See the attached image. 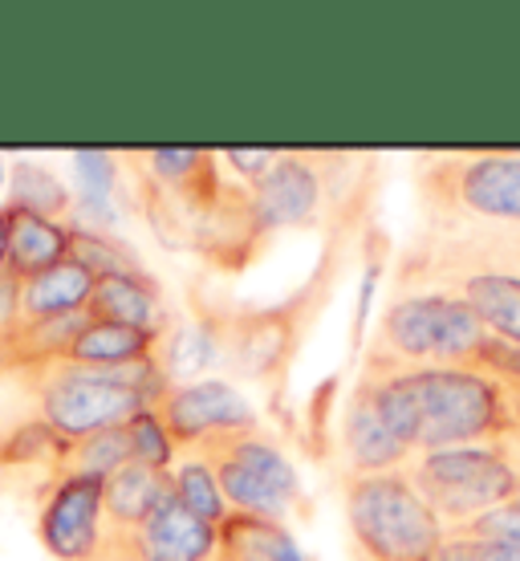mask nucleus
Returning a JSON list of instances; mask_svg holds the SVG:
<instances>
[{"label":"nucleus","instance_id":"obj_6","mask_svg":"<svg viewBox=\"0 0 520 561\" xmlns=\"http://www.w3.org/2000/svg\"><path fill=\"white\" fill-rule=\"evenodd\" d=\"M342 508L354 561H423L448 537L407 468L342 477Z\"/></svg>","mask_w":520,"mask_h":561},{"label":"nucleus","instance_id":"obj_9","mask_svg":"<svg viewBox=\"0 0 520 561\" xmlns=\"http://www.w3.org/2000/svg\"><path fill=\"white\" fill-rule=\"evenodd\" d=\"M94 561H216V525L192 517L171 492L167 505L155 508L142 525H106Z\"/></svg>","mask_w":520,"mask_h":561},{"label":"nucleus","instance_id":"obj_26","mask_svg":"<svg viewBox=\"0 0 520 561\" xmlns=\"http://www.w3.org/2000/svg\"><path fill=\"white\" fill-rule=\"evenodd\" d=\"M9 280V204L0 208V285Z\"/></svg>","mask_w":520,"mask_h":561},{"label":"nucleus","instance_id":"obj_18","mask_svg":"<svg viewBox=\"0 0 520 561\" xmlns=\"http://www.w3.org/2000/svg\"><path fill=\"white\" fill-rule=\"evenodd\" d=\"M171 492H175V501H180L192 517L208 520L220 529V520L228 517V501L224 492H220V480L216 472L208 468V460H199V456H187L171 468Z\"/></svg>","mask_w":520,"mask_h":561},{"label":"nucleus","instance_id":"obj_14","mask_svg":"<svg viewBox=\"0 0 520 561\" xmlns=\"http://www.w3.org/2000/svg\"><path fill=\"white\" fill-rule=\"evenodd\" d=\"M163 337L167 334H151V330H135V325L85 322L61 363L85 366V370H127L139 363H159Z\"/></svg>","mask_w":520,"mask_h":561},{"label":"nucleus","instance_id":"obj_21","mask_svg":"<svg viewBox=\"0 0 520 561\" xmlns=\"http://www.w3.org/2000/svg\"><path fill=\"white\" fill-rule=\"evenodd\" d=\"M66 472H82V477H114L118 468L130 463V439H127V423L123 427H106V432L90 435L82 444H73L66 451Z\"/></svg>","mask_w":520,"mask_h":561},{"label":"nucleus","instance_id":"obj_24","mask_svg":"<svg viewBox=\"0 0 520 561\" xmlns=\"http://www.w3.org/2000/svg\"><path fill=\"white\" fill-rule=\"evenodd\" d=\"M66 451L70 448H66L42 420H33V423H25V427H16V432L0 444V463H28V460H49V456L66 460Z\"/></svg>","mask_w":520,"mask_h":561},{"label":"nucleus","instance_id":"obj_4","mask_svg":"<svg viewBox=\"0 0 520 561\" xmlns=\"http://www.w3.org/2000/svg\"><path fill=\"white\" fill-rule=\"evenodd\" d=\"M411 187L419 225L520 232V151H423Z\"/></svg>","mask_w":520,"mask_h":561},{"label":"nucleus","instance_id":"obj_7","mask_svg":"<svg viewBox=\"0 0 520 561\" xmlns=\"http://www.w3.org/2000/svg\"><path fill=\"white\" fill-rule=\"evenodd\" d=\"M192 456L208 460V468L216 472L228 513H249V517H268L289 525V517H297L305 508V489H301L293 460L285 456L281 444L261 423L220 435Z\"/></svg>","mask_w":520,"mask_h":561},{"label":"nucleus","instance_id":"obj_5","mask_svg":"<svg viewBox=\"0 0 520 561\" xmlns=\"http://www.w3.org/2000/svg\"><path fill=\"white\" fill-rule=\"evenodd\" d=\"M37 394V420L49 432L73 448L106 427H123L139 411L155 408L159 394L167 391L171 379L159 363H139L127 370H85L73 363H54L28 375Z\"/></svg>","mask_w":520,"mask_h":561},{"label":"nucleus","instance_id":"obj_1","mask_svg":"<svg viewBox=\"0 0 520 561\" xmlns=\"http://www.w3.org/2000/svg\"><path fill=\"white\" fill-rule=\"evenodd\" d=\"M362 387L411 451L520 444V382L476 366H394L358 358Z\"/></svg>","mask_w":520,"mask_h":561},{"label":"nucleus","instance_id":"obj_11","mask_svg":"<svg viewBox=\"0 0 520 561\" xmlns=\"http://www.w3.org/2000/svg\"><path fill=\"white\" fill-rule=\"evenodd\" d=\"M338 448L346 460L342 477H370V472H394L407 468L411 451L391 435V427L382 423L374 399L354 382L346 394V408L338 420Z\"/></svg>","mask_w":520,"mask_h":561},{"label":"nucleus","instance_id":"obj_19","mask_svg":"<svg viewBox=\"0 0 520 561\" xmlns=\"http://www.w3.org/2000/svg\"><path fill=\"white\" fill-rule=\"evenodd\" d=\"M70 261H78L82 268H90V273H94V280H99V277H118V273H147V268L139 265V256L130 253L118 237H111L106 228L99 232V228L73 225Z\"/></svg>","mask_w":520,"mask_h":561},{"label":"nucleus","instance_id":"obj_2","mask_svg":"<svg viewBox=\"0 0 520 561\" xmlns=\"http://www.w3.org/2000/svg\"><path fill=\"white\" fill-rule=\"evenodd\" d=\"M370 199H374V180L362 168L325 225V249L317 256V265L293 294L277 297V301H211V297H204L216 325H220V363L236 379L265 387L268 403L285 399L297 354L310 342L317 318L338 294L342 268H346L350 244L362 237Z\"/></svg>","mask_w":520,"mask_h":561},{"label":"nucleus","instance_id":"obj_12","mask_svg":"<svg viewBox=\"0 0 520 561\" xmlns=\"http://www.w3.org/2000/svg\"><path fill=\"white\" fill-rule=\"evenodd\" d=\"M90 322H114L151 330V334H171L167 330V301L163 289L147 273H118V277H99L94 294L85 306Z\"/></svg>","mask_w":520,"mask_h":561},{"label":"nucleus","instance_id":"obj_17","mask_svg":"<svg viewBox=\"0 0 520 561\" xmlns=\"http://www.w3.org/2000/svg\"><path fill=\"white\" fill-rule=\"evenodd\" d=\"M171 501V472H155L147 463L130 460L118 468L114 477L102 480V505H106V525L114 529H130L142 525L155 508Z\"/></svg>","mask_w":520,"mask_h":561},{"label":"nucleus","instance_id":"obj_23","mask_svg":"<svg viewBox=\"0 0 520 561\" xmlns=\"http://www.w3.org/2000/svg\"><path fill=\"white\" fill-rule=\"evenodd\" d=\"M423 561H520V549L505 546V541H493V537L448 529V537Z\"/></svg>","mask_w":520,"mask_h":561},{"label":"nucleus","instance_id":"obj_25","mask_svg":"<svg viewBox=\"0 0 520 561\" xmlns=\"http://www.w3.org/2000/svg\"><path fill=\"white\" fill-rule=\"evenodd\" d=\"M277 154L281 151H273V147H265V151H256V147H228V151H220V163H224V171H232L240 183H256L273 163H277Z\"/></svg>","mask_w":520,"mask_h":561},{"label":"nucleus","instance_id":"obj_27","mask_svg":"<svg viewBox=\"0 0 520 561\" xmlns=\"http://www.w3.org/2000/svg\"><path fill=\"white\" fill-rule=\"evenodd\" d=\"M0 175H4V159H0Z\"/></svg>","mask_w":520,"mask_h":561},{"label":"nucleus","instance_id":"obj_3","mask_svg":"<svg viewBox=\"0 0 520 561\" xmlns=\"http://www.w3.org/2000/svg\"><path fill=\"white\" fill-rule=\"evenodd\" d=\"M391 285L460 297L493 334L520 346V232L419 225L394 256Z\"/></svg>","mask_w":520,"mask_h":561},{"label":"nucleus","instance_id":"obj_22","mask_svg":"<svg viewBox=\"0 0 520 561\" xmlns=\"http://www.w3.org/2000/svg\"><path fill=\"white\" fill-rule=\"evenodd\" d=\"M127 439H130V460L135 463H147V468H155V472H171L175 468V456L180 448L171 444L167 427L159 420L155 408L139 411L135 420H127Z\"/></svg>","mask_w":520,"mask_h":561},{"label":"nucleus","instance_id":"obj_20","mask_svg":"<svg viewBox=\"0 0 520 561\" xmlns=\"http://www.w3.org/2000/svg\"><path fill=\"white\" fill-rule=\"evenodd\" d=\"M13 208H25V211H37V216H49V220H61V216H70L73 199L49 168H42V163H16L13 168Z\"/></svg>","mask_w":520,"mask_h":561},{"label":"nucleus","instance_id":"obj_16","mask_svg":"<svg viewBox=\"0 0 520 561\" xmlns=\"http://www.w3.org/2000/svg\"><path fill=\"white\" fill-rule=\"evenodd\" d=\"M216 561H313L285 520L228 513L216 529Z\"/></svg>","mask_w":520,"mask_h":561},{"label":"nucleus","instance_id":"obj_13","mask_svg":"<svg viewBox=\"0 0 520 561\" xmlns=\"http://www.w3.org/2000/svg\"><path fill=\"white\" fill-rule=\"evenodd\" d=\"M70 237L73 225L66 220H49V216L9 204V280L21 285L70 261Z\"/></svg>","mask_w":520,"mask_h":561},{"label":"nucleus","instance_id":"obj_15","mask_svg":"<svg viewBox=\"0 0 520 561\" xmlns=\"http://www.w3.org/2000/svg\"><path fill=\"white\" fill-rule=\"evenodd\" d=\"M90 294H94V273L78 261H61L49 273H37L16 285V318L21 322L73 318V313H85Z\"/></svg>","mask_w":520,"mask_h":561},{"label":"nucleus","instance_id":"obj_10","mask_svg":"<svg viewBox=\"0 0 520 561\" xmlns=\"http://www.w3.org/2000/svg\"><path fill=\"white\" fill-rule=\"evenodd\" d=\"M42 546L57 561H94L102 534H106V505H102V480L82 472H61L54 492L45 496L37 517Z\"/></svg>","mask_w":520,"mask_h":561},{"label":"nucleus","instance_id":"obj_8","mask_svg":"<svg viewBox=\"0 0 520 561\" xmlns=\"http://www.w3.org/2000/svg\"><path fill=\"white\" fill-rule=\"evenodd\" d=\"M159 420L167 427L171 444L180 451H199L204 444L232 435L240 427L261 423L256 408L228 379H192V382H171L159 394Z\"/></svg>","mask_w":520,"mask_h":561}]
</instances>
